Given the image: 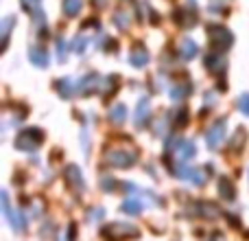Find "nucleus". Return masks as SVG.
I'll return each instance as SVG.
<instances>
[{"instance_id": "f257e3e1", "label": "nucleus", "mask_w": 249, "mask_h": 241, "mask_svg": "<svg viewBox=\"0 0 249 241\" xmlns=\"http://www.w3.org/2000/svg\"><path fill=\"white\" fill-rule=\"evenodd\" d=\"M101 235L107 241H124V239L140 237V230L133 224H107L101 228Z\"/></svg>"}, {"instance_id": "f3484780", "label": "nucleus", "mask_w": 249, "mask_h": 241, "mask_svg": "<svg viewBox=\"0 0 249 241\" xmlns=\"http://www.w3.org/2000/svg\"><path fill=\"white\" fill-rule=\"evenodd\" d=\"M146 61H149V55H146V53H133V57H131L133 66H144Z\"/></svg>"}, {"instance_id": "aec40b11", "label": "nucleus", "mask_w": 249, "mask_h": 241, "mask_svg": "<svg viewBox=\"0 0 249 241\" xmlns=\"http://www.w3.org/2000/svg\"><path fill=\"white\" fill-rule=\"evenodd\" d=\"M101 184H103L105 191H109V193H112V189H114V180H112V178H103V180H101Z\"/></svg>"}, {"instance_id": "20e7f679", "label": "nucleus", "mask_w": 249, "mask_h": 241, "mask_svg": "<svg viewBox=\"0 0 249 241\" xmlns=\"http://www.w3.org/2000/svg\"><path fill=\"white\" fill-rule=\"evenodd\" d=\"M0 200H2V213L4 215H7V220H9V224H11V228L16 230H24V217L20 215V211H16V208L11 206V204H9V195L7 193H2L0 195Z\"/></svg>"}, {"instance_id": "1a4fd4ad", "label": "nucleus", "mask_w": 249, "mask_h": 241, "mask_svg": "<svg viewBox=\"0 0 249 241\" xmlns=\"http://www.w3.org/2000/svg\"><path fill=\"white\" fill-rule=\"evenodd\" d=\"M149 112H151L149 101L142 99L140 103H138V110H136V125L138 127H144L146 125V120H149Z\"/></svg>"}, {"instance_id": "39448f33", "label": "nucleus", "mask_w": 249, "mask_h": 241, "mask_svg": "<svg viewBox=\"0 0 249 241\" xmlns=\"http://www.w3.org/2000/svg\"><path fill=\"white\" fill-rule=\"evenodd\" d=\"M223 141H225V119H221L208 129V147L210 149H219Z\"/></svg>"}, {"instance_id": "f03ea898", "label": "nucleus", "mask_w": 249, "mask_h": 241, "mask_svg": "<svg viewBox=\"0 0 249 241\" xmlns=\"http://www.w3.org/2000/svg\"><path fill=\"white\" fill-rule=\"evenodd\" d=\"M39 145H42V132L35 127L24 129V132H20L16 138V147L22 151H33V149H37Z\"/></svg>"}, {"instance_id": "7ed1b4c3", "label": "nucleus", "mask_w": 249, "mask_h": 241, "mask_svg": "<svg viewBox=\"0 0 249 241\" xmlns=\"http://www.w3.org/2000/svg\"><path fill=\"white\" fill-rule=\"evenodd\" d=\"M105 162L112 164V167H118V169H129L131 164H136V151H123V149L109 151V154L105 156Z\"/></svg>"}, {"instance_id": "9d476101", "label": "nucleus", "mask_w": 249, "mask_h": 241, "mask_svg": "<svg viewBox=\"0 0 249 241\" xmlns=\"http://www.w3.org/2000/svg\"><path fill=\"white\" fill-rule=\"evenodd\" d=\"M219 193H221V198L223 200H234V184L228 180V178H221L219 180Z\"/></svg>"}, {"instance_id": "412c9836", "label": "nucleus", "mask_w": 249, "mask_h": 241, "mask_svg": "<svg viewBox=\"0 0 249 241\" xmlns=\"http://www.w3.org/2000/svg\"><path fill=\"white\" fill-rule=\"evenodd\" d=\"M101 215H103V211H94V213H92V215H90V217H92V220H99V217H101Z\"/></svg>"}, {"instance_id": "0eeeda50", "label": "nucleus", "mask_w": 249, "mask_h": 241, "mask_svg": "<svg viewBox=\"0 0 249 241\" xmlns=\"http://www.w3.org/2000/svg\"><path fill=\"white\" fill-rule=\"evenodd\" d=\"M66 182H68L70 191H74V193H81L83 191V176H81V171H79L77 167L66 169Z\"/></svg>"}, {"instance_id": "423d86ee", "label": "nucleus", "mask_w": 249, "mask_h": 241, "mask_svg": "<svg viewBox=\"0 0 249 241\" xmlns=\"http://www.w3.org/2000/svg\"><path fill=\"white\" fill-rule=\"evenodd\" d=\"M197 154V147L190 141H175V160L177 162H188L193 156Z\"/></svg>"}, {"instance_id": "ddd939ff", "label": "nucleus", "mask_w": 249, "mask_h": 241, "mask_svg": "<svg viewBox=\"0 0 249 241\" xmlns=\"http://www.w3.org/2000/svg\"><path fill=\"white\" fill-rule=\"evenodd\" d=\"M31 61H33L35 66H39V68H46L48 66V57L42 48H33V51H31Z\"/></svg>"}, {"instance_id": "a211bd4d", "label": "nucleus", "mask_w": 249, "mask_h": 241, "mask_svg": "<svg viewBox=\"0 0 249 241\" xmlns=\"http://www.w3.org/2000/svg\"><path fill=\"white\" fill-rule=\"evenodd\" d=\"M238 110H241L245 117H249V95H243L241 99H238Z\"/></svg>"}, {"instance_id": "4468645a", "label": "nucleus", "mask_w": 249, "mask_h": 241, "mask_svg": "<svg viewBox=\"0 0 249 241\" xmlns=\"http://www.w3.org/2000/svg\"><path fill=\"white\" fill-rule=\"evenodd\" d=\"M124 117H127V108H124L123 103H118V105H114L112 108V112H109V119H112V123H116V125H121Z\"/></svg>"}, {"instance_id": "f8f14e48", "label": "nucleus", "mask_w": 249, "mask_h": 241, "mask_svg": "<svg viewBox=\"0 0 249 241\" xmlns=\"http://www.w3.org/2000/svg\"><path fill=\"white\" fill-rule=\"evenodd\" d=\"M121 211L127 213V215H140L142 213V202H138V200H127V202H123Z\"/></svg>"}, {"instance_id": "2eb2a0df", "label": "nucleus", "mask_w": 249, "mask_h": 241, "mask_svg": "<svg viewBox=\"0 0 249 241\" xmlns=\"http://www.w3.org/2000/svg\"><path fill=\"white\" fill-rule=\"evenodd\" d=\"M208 66H210L212 70H214V73H221V70L225 68V64H223V60H221V57H208Z\"/></svg>"}, {"instance_id": "6ab92c4d", "label": "nucleus", "mask_w": 249, "mask_h": 241, "mask_svg": "<svg viewBox=\"0 0 249 241\" xmlns=\"http://www.w3.org/2000/svg\"><path fill=\"white\" fill-rule=\"evenodd\" d=\"M79 7H81V0H68V2H66V11L68 13H77Z\"/></svg>"}, {"instance_id": "9b49d317", "label": "nucleus", "mask_w": 249, "mask_h": 241, "mask_svg": "<svg viewBox=\"0 0 249 241\" xmlns=\"http://www.w3.org/2000/svg\"><path fill=\"white\" fill-rule=\"evenodd\" d=\"M74 83L70 81V79H61V81H57V92H59L64 99H70V97L74 95Z\"/></svg>"}, {"instance_id": "dca6fc26", "label": "nucleus", "mask_w": 249, "mask_h": 241, "mask_svg": "<svg viewBox=\"0 0 249 241\" xmlns=\"http://www.w3.org/2000/svg\"><path fill=\"white\" fill-rule=\"evenodd\" d=\"M181 55H184L186 60H188V57H195V55H197V46H195L190 40H186V42H184V53H181Z\"/></svg>"}, {"instance_id": "6e6552de", "label": "nucleus", "mask_w": 249, "mask_h": 241, "mask_svg": "<svg viewBox=\"0 0 249 241\" xmlns=\"http://www.w3.org/2000/svg\"><path fill=\"white\" fill-rule=\"evenodd\" d=\"M195 213L197 215H201V217H210V220H216V217L221 215V211H219V206L216 204H210V202H199V204H195Z\"/></svg>"}]
</instances>
